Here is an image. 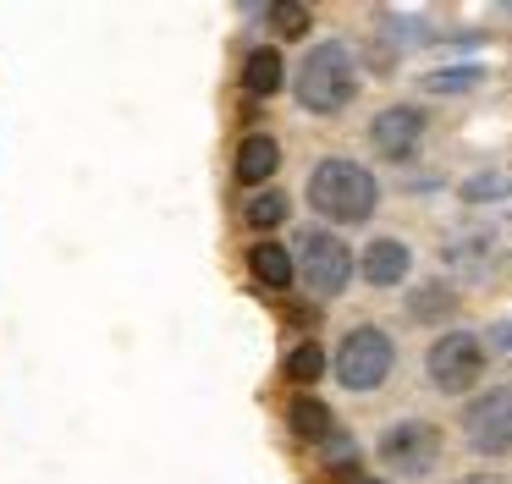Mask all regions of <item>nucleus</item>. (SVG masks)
<instances>
[{
	"label": "nucleus",
	"instance_id": "6e6552de",
	"mask_svg": "<svg viewBox=\"0 0 512 484\" xmlns=\"http://www.w3.org/2000/svg\"><path fill=\"white\" fill-rule=\"evenodd\" d=\"M364 143L380 165H397L402 171V165H413L424 154V143H430V110H424L419 99H386V105L364 121Z\"/></svg>",
	"mask_w": 512,
	"mask_h": 484
},
{
	"label": "nucleus",
	"instance_id": "f257e3e1",
	"mask_svg": "<svg viewBox=\"0 0 512 484\" xmlns=\"http://www.w3.org/2000/svg\"><path fill=\"white\" fill-rule=\"evenodd\" d=\"M380 204H386V182H380V171L364 154L325 149L303 171V209L325 231H342V237L347 231H364L380 215Z\"/></svg>",
	"mask_w": 512,
	"mask_h": 484
},
{
	"label": "nucleus",
	"instance_id": "9b49d317",
	"mask_svg": "<svg viewBox=\"0 0 512 484\" xmlns=\"http://www.w3.org/2000/svg\"><path fill=\"white\" fill-rule=\"evenodd\" d=\"M237 88H243V99H276L287 94V55H281L276 39L254 44V50L243 55V72H237Z\"/></svg>",
	"mask_w": 512,
	"mask_h": 484
},
{
	"label": "nucleus",
	"instance_id": "aec40b11",
	"mask_svg": "<svg viewBox=\"0 0 512 484\" xmlns=\"http://www.w3.org/2000/svg\"><path fill=\"white\" fill-rule=\"evenodd\" d=\"M320 462H325L331 473H342V484H347V479H358V462H364V446H358V440L347 435V429H336V435L320 446Z\"/></svg>",
	"mask_w": 512,
	"mask_h": 484
},
{
	"label": "nucleus",
	"instance_id": "f8f14e48",
	"mask_svg": "<svg viewBox=\"0 0 512 484\" xmlns=\"http://www.w3.org/2000/svg\"><path fill=\"white\" fill-rule=\"evenodd\" d=\"M243 264H248V281H254L259 292H292V286H298V259H292V248L276 237L248 242Z\"/></svg>",
	"mask_w": 512,
	"mask_h": 484
},
{
	"label": "nucleus",
	"instance_id": "a211bd4d",
	"mask_svg": "<svg viewBox=\"0 0 512 484\" xmlns=\"http://www.w3.org/2000/svg\"><path fill=\"white\" fill-rule=\"evenodd\" d=\"M507 193H512V176L501 171V165L474 171V176H463V182H457V198H463V204H496V198H507Z\"/></svg>",
	"mask_w": 512,
	"mask_h": 484
},
{
	"label": "nucleus",
	"instance_id": "4be33fe9",
	"mask_svg": "<svg viewBox=\"0 0 512 484\" xmlns=\"http://www.w3.org/2000/svg\"><path fill=\"white\" fill-rule=\"evenodd\" d=\"M446 484H512V479L496 473V468H468V473H457V479H446Z\"/></svg>",
	"mask_w": 512,
	"mask_h": 484
},
{
	"label": "nucleus",
	"instance_id": "39448f33",
	"mask_svg": "<svg viewBox=\"0 0 512 484\" xmlns=\"http://www.w3.org/2000/svg\"><path fill=\"white\" fill-rule=\"evenodd\" d=\"M419 369H424V385L446 402H468L479 385L490 380V352H485V336L474 325H446L424 341L419 352Z\"/></svg>",
	"mask_w": 512,
	"mask_h": 484
},
{
	"label": "nucleus",
	"instance_id": "ddd939ff",
	"mask_svg": "<svg viewBox=\"0 0 512 484\" xmlns=\"http://www.w3.org/2000/svg\"><path fill=\"white\" fill-rule=\"evenodd\" d=\"M281 418H287V435L303 440V446H314V451H320L325 440L342 429V424H336V413H331V402H325V396H314V391L287 396V413H281Z\"/></svg>",
	"mask_w": 512,
	"mask_h": 484
},
{
	"label": "nucleus",
	"instance_id": "1a4fd4ad",
	"mask_svg": "<svg viewBox=\"0 0 512 484\" xmlns=\"http://www.w3.org/2000/svg\"><path fill=\"white\" fill-rule=\"evenodd\" d=\"M358 281L369 292H408L419 281V248H413L402 231H375V237L358 248Z\"/></svg>",
	"mask_w": 512,
	"mask_h": 484
},
{
	"label": "nucleus",
	"instance_id": "6ab92c4d",
	"mask_svg": "<svg viewBox=\"0 0 512 484\" xmlns=\"http://www.w3.org/2000/svg\"><path fill=\"white\" fill-rule=\"evenodd\" d=\"M265 22H270V33H276V39H309L314 11L298 6V0H276V6H265Z\"/></svg>",
	"mask_w": 512,
	"mask_h": 484
},
{
	"label": "nucleus",
	"instance_id": "f3484780",
	"mask_svg": "<svg viewBox=\"0 0 512 484\" xmlns=\"http://www.w3.org/2000/svg\"><path fill=\"white\" fill-rule=\"evenodd\" d=\"M474 88H485V66H435L430 77H424V94L435 99H457V94H474Z\"/></svg>",
	"mask_w": 512,
	"mask_h": 484
},
{
	"label": "nucleus",
	"instance_id": "f03ea898",
	"mask_svg": "<svg viewBox=\"0 0 512 484\" xmlns=\"http://www.w3.org/2000/svg\"><path fill=\"white\" fill-rule=\"evenodd\" d=\"M287 88H292V105L314 121H336L358 105L364 94V66H358L353 44L325 33V39L303 44L298 66L287 72Z\"/></svg>",
	"mask_w": 512,
	"mask_h": 484
},
{
	"label": "nucleus",
	"instance_id": "dca6fc26",
	"mask_svg": "<svg viewBox=\"0 0 512 484\" xmlns=\"http://www.w3.org/2000/svg\"><path fill=\"white\" fill-rule=\"evenodd\" d=\"M457 303H463V292H457L452 281H413L408 286V319L413 325L446 330V319L457 314Z\"/></svg>",
	"mask_w": 512,
	"mask_h": 484
},
{
	"label": "nucleus",
	"instance_id": "4468645a",
	"mask_svg": "<svg viewBox=\"0 0 512 484\" xmlns=\"http://www.w3.org/2000/svg\"><path fill=\"white\" fill-rule=\"evenodd\" d=\"M331 374V347L314 336H298L287 347V358H281V380L292 385V391H314V385Z\"/></svg>",
	"mask_w": 512,
	"mask_h": 484
},
{
	"label": "nucleus",
	"instance_id": "20e7f679",
	"mask_svg": "<svg viewBox=\"0 0 512 484\" xmlns=\"http://www.w3.org/2000/svg\"><path fill=\"white\" fill-rule=\"evenodd\" d=\"M369 457L380 462V479L391 484H424L441 473L446 462V429L424 413H402V418H386L375 429V446Z\"/></svg>",
	"mask_w": 512,
	"mask_h": 484
},
{
	"label": "nucleus",
	"instance_id": "423d86ee",
	"mask_svg": "<svg viewBox=\"0 0 512 484\" xmlns=\"http://www.w3.org/2000/svg\"><path fill=\"white\" fill-rule=\"evenodd\" d=\"M292 259H298V286L314 303H342L358 281V248L342 231L303 226L298 242H292Z\"/></svg>",
	"mask_w": 512,
	"mask_h": 484
},
{
	"label": "nucleus",
	"instance_id": "412c9836",
	"mask_svg": "<svg viewBox=\"0 0 512 484\" xmlns=\"http://www.w3.org/2000/svg\"><path fill=\"white\" fill-rule=\"evenodd\" d=\"M479 336H485L490 363H496V358H507V363H512V319H490V325L479 330Z\"/></svg>",
	"mask_w": 512,
	"mask_h": 484
},
{
	"label": "nucleus",
	"instance_id": "5701e85b",
	"mask_svg": "<svg viewBox=\"0 0 512 484\" xmlns=\"http://www.w3.org/2000/svg\"><path fill=\"white\" fill-rule=\"evenodd\" d=\"M347 484H391V479H380V473H358V479H347Z\"/></svg>",
	"mask_w": 512,
	"mask_h": 484
},
{
	"label": "nucleus",
	"instance_id": "2eb2a0df",
	"mask_svg": "<svg viewBox=\"0 0 512 484\" xmlns=\"http://www.w3.org/2000/svg\"><path fill=\"white\" fill-rule=\"evenodd\" d=\"M287 220H292V193H287L281 182H276V187H259V193L243 198V226L254 231V242L276 237Z\"/></svg>",
	"mask_w": 512,
	"mask_h": 484
},
{
	"label": "nucleus",
	"instance_id": "9d476101",
	"mask_svg": "<svg viewBox=\"0 0 512 484\" xmlns=\"http://www.w3.org/2000/svg\"><path fill=\"white\" fill-rule=\"evenodd\" d=\"M281 160H287L281 138H276V132H265V127H254V132H243V138H237V149H232V182L243 187V193L276 187Z\"/></svg>",
	"mask_w": 512,
	"mask_h": 484
},
{
	"label": "nucleus",
	"instance_id": "0eeeda50",
	"mask_svg": "<svg viewBox=\"0 0 512 484\" xmlns=\"http://www.w3.org/2000/svg\"><path fill=\"white\" fill-rule=\"evenodd\" d=\"M457 435L468 457L507 462L512 457V380H485L468 402H457Z\"/></svg>",
	"mask_w": 512,
	"mask_h": 484
},
{
	"label": "nucleus",
	"instance_id": "7ed1b4c3",
	"mask_svg": "<svg viewBox=\"0 0 512 484\" xmlns=\"http://www.w3.org/2000/svg\"><path fill=\"white\" fill-rule=\"evenodd\" d=\"M402 369V341L380 319H353L331 347V380L342 396H380Z\"/></svg>",
	"mask_w": 512,
	"mask_h": 484
}]
</instances>
